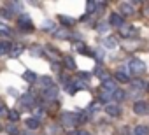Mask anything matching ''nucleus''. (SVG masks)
I'll list each match as a JSON object with an SVG mask.
<instances>
[{"label":"nucleus","mask_w":149,"mask_h":135,"mask_svg":"<svg viewBox=\"0 0 149 135\" xmlns=\"http://www.w3.org/2000/svg\"><path fill=\"white\" fill-rule=\"evenodd\" d=\"M133 6H135V2H121L119 9L123 14H133Z\"/></svg>","instance_id":"obj_8"},{"label":"nucleus","mask_w":149,"mask_h":135,"mask_svg":"<svg viewBox=\"0 0 149 135\" xmlns=\"http://www.w3.org/2000/svg\"><path fill=\"white\" fill-rule=\"evenodd\" d=\"M23 77H25L28 83H35V81H37V76H35V72H30V70H26V72L23 74Z\"/></svg>","instance_id":"obj_23"},{"label":"nucleus","mask_w":149,"mask_h":135,"mask_svg":"<svg viewBox=\"0 0 149 135\" xmlns=\"http://www.w3.org/2000/svg\"><path fill=\"white\" fill-rule=\"evenodd\" d=\"M58 21L63 23V26H72L74 25V19L72 18H67V16H58Z\"/></svg>","instance_id":"obj_20"},{"label":"nucleus","mask_w":149,"mask_h":135,"mask_svg":"<svg viewBox=\"0 0 149 135\" xmlns=\"http://www.w3.org/2000/svg\"><path fill=\"white\" fill-rule=\"evenodd\" d=\"M109 23H111L112 26H118V28H121V26L125 25V18H123L121 14H118V13H112V14H111V19H109Z\"/></svg>","instance_id":"obj_6"},{"label":"nucleus","mask_w":149,"mask_h":135,"mask_svg":"<svg viewBox=\"0 0 149 135\" xmlns=\"http://www.w3.org/2000/svg\"><path fill=\"white\" fill-rule=\"evenodd\" d=\"M105 112H107L109 116H114V118H118V116H121V107H119L118 104H107V107H105Z\"/></svg>","instance_id":"obj_7"},{"label":"nucleus","mask_w":149,"mask_h":135,"mask_svg":"<svg viewBox=\"0 0 149 135\" xmlns=\"http://www.w3.org/2000/svg\"><path fill=\"white\" fill-rule=\"evenodd\" d=\"M61 123L67 126H74L79 123V114H72V112H63L61 114Z\"/></svg>","instance_id":"obj_3"},{"label":"nucleus","mask_w":149,"mask_h":135,"mask_svg":"<svg viewBox=\"0 0 149 135\" xmlns=\"http://www.w3.org/2000/svg\"><path fill=\"white\" fill-rule=\"evenodd\" d=\"M95 74H97L98 77H102V79H107V76H105V72H104V69H102V67H98V69L95 70Z\"/></svg>","instance_id":"obj_29"},{"label":"nucleus","mask_w":149,"mask_h":135,"mask_svg":"<svg viewBox=\"0 0 149 135\" xmlns=\"http://www.w3.org/2000/svg\"><path fill=\"white\" fill-rule=\"evenodd\" d=\"M111 98H112V93H109V91H104V90H100V95H98V100L100 102H111Z\"/></svg>","instance_id":"obj_18"},{"label":"nucleus","mask_w":149,"mask_h":135,"mask_svg":"<svg viewBox=\"0 0 149 135\" xmlns=\"http://www.w3.org/2000/svg\"><path fill=\"white\" fill-rule=\"evenodd\" d=\"M133 86H135V88H142V90H147V83H146V81H133Z\"/></svg>","instance_id":"obj_27"},{"label":"nucleus","mask_w":149,"mask_h":135,"mask_svg":"<svg viewBox=\"0 0 149 135\" xmlns=\"http://www.w3.org/2000/svg\"><path fill=\"white\" fill-rule=\"evenodd\" d=\"M6 132H7L9 135H16V133H18V126H16V123H9V125H6Z\"/></svg>","instance_id":"obj_22"},{"label":"nucleus","mask_w":149,"mask_h":135,"mask_svg":"<svg viewBox=\"0 0 149 135\" xmlns=\"http://www.w3.org/2000/svg\"><path fill=\"white\" fill-rule=\"evenodd\" d=\"M133 133L135 135H149V128L146 125H137L135 130H133Z\"/></svg>","instance_id":"obj_14"},{"label":"nucleus","mask_w":149,"mask_h":135,"mask_svg":"<svg viewBox=\"0 0 149 135\" xmlns=\"http://www.w3.org/2000/svg\"><path fill=\"white\" fill-rule=\"evenodd\" d=\"M25 125H26V128H28V130H37V128H39V125H40V121H39L37 118H28V119L25 121Z\"/></svg>","instance_id":"obj_10"},{"label":"nucleus","mask_w":149,"mask_h":135,"mask_svg":"<svg viewBox=\"0 0 149 135\" xmlns=\"http://www.w3.org/2000/svg\"><path fill=\"white\" fill-rule=\"evenodd\" d=\"M121 33H123L125 37H133V35L137 33V30H135L133 26H130V25H128V28L123 25V26H121Z\"/></svg>","instance_id":"obj_12"},{"label":"nucleus","mask_w":149,"mask_h":135,"mask_svg":"<svg viewBox=\"0 0 149 135\" xmlns=\"http://www.w3.org/2000/svg\"><path fill=\"white\" fill-rule=\"evenodd\" d=\"M114 79H118L119 83H130L128 74H125V72H121V70H118V72L114 74Z\"/></svg>","instance_id":"obj_16"},{"label":"nucleus","mask_w":149,"mask_h":135,"mask_svg":"<svg viewBox=\"0 0 149 135\" xmlns=\"http://www.w3.org/2000/svg\"><path fill=\"white\" fill-rule=\"evenodd\" d=\"M79 77H81V79H86V81H88V77H90V74H84V72H81V74H79Z\"/></svg>","instance_id":"obj_34"},{"label":"nucleus","mask_w":149,"mask_h":135,"mask_svg":"<svg viewBox=\"0 0 149 135\" xmlns=\"http://www.w3.org/2000/svg\"><path fill=\"white\" fill-rule=\"evenodd\" d=\"M40 84H42V88H44V90H49V88H53V86H54V84H53V79H51V77H47V76H46V77H40Z\"/></svg>","instance_id":"obj_17"},{"label":"nucleus","mask_w":149,"mask_h":135,"mask_svg":"<svg viewBox=\"0 0 149 135\" xmlns=\"http://www.w3.org/2000/svg\"><path fill=\"white\" fill-rule=\"evenodd\" d=\"M2 112H4V104L0 102V114H2Z\"/></svg>","instance_id":"obj_35"},{"label":"nucleus","mask_w":149,"mask_h":135,"mask_svg":"<svg viewBox=\"0 0 149 135\" xmlns=\"http://www.w3.org/2000/svg\"><path fill=\"white\" fill-rule=\"evenodd\" d=\"M144 61L142 60H139V58H132L130 61H128V74L130 72H133V74H142L144 72Z\"/></svg>","instance_id":"obj_1"},{"label":"nucleus","mask_w":149,"mask_h":135,"mask_svg":"<svg viewBox=\"0 0 149 135\" xmlns=\"http://www.w3.org/2000/svg\"><path fill=\"white\" fill-rule=\"evenodd\" d=\"M133 112H135V114H139V116L147 114V112H149V104H147V102H144V100L135 102V104H133Z\"/></svg>","instance_id":"obj_4"},{"label":"nucleus","mask_w":149,"mask_h":135,"mask_svg":"<svg viewBox=\"0 0 149 135\" xmlns=\"http://www.w3.org/2000/svg\"><path fill=\"white\" fill-rule=\"evenodd\" d=\"M21 104H23V105H33V104H35V97L30 95V93H26V95H23Z\"/></svg>","instance_id":"obj_15"},{"label":"nucleus","mask_w":149,"mask_h":135,"mask_svg":"<svg viewBox=\"0 0 149 135\" xmlns=\"http://www.w3.org/2000/svg\"><path fill=\"white\" fill-rule=\"evenodd\" d=\"M0 33H2V35H7V37H9V35H11V30H9V28H6L4 25H0Z\"/></svg>","instance_id":"obj_30"},{"label":"nucleus","mask_w":149,"mask_h":135,"mask_svg":"<svg viewBox=\"0 0 149 135\" xmlns=\"http://www.w3.org/2000/svg\"><path fill=\"white\" fill-rule=\"evenodd\" d=\"M98 6H100L98 2H88V4H86V9H88V14H91V13L95 11V7H98Z\"/></svg>","instance_id":"obj_26"},{"label":"nucleus","mask_w":149,"mask_h":135,"mask_svg":"<svg viewBox=\"0 0 149 135\" xmlns=\"http://www.w3.org/2000/svg\"><path fill=\"white\" fill-rule=\"evenodd\" d=\"M18 26L23 32H32L33 30V23H32L30 16H26V14H19L18 16Z\"/></svg>","instance_id":"obj_2"},{"label":"nucleus","mask_w":149,"mask_h":135,"mask_svg":"<svg viewBox=\"0 0 149 135\" xmlns=\"http://www.w3.org/2000/svg\"><path fill=\"white\" fill-rule=\"evenodd\" d=\"M104 46L112 49V47H116V46H118V40H116V39H105V40H104Z\"/></svg>","instance_id":"obj_25"},{"label":"nucleus","mask_w":149,"mask_h":135,"mask_svg":"<svg viewBox=\"0 0 149 135\" xmlns=\"http://www.w3.org/2000/svg\"><path fill=\"white\" fill-rule=\"evenodd\" d=\"M98 30H100L102 33H105V32H107L109 28H107V25H105V23H100V25H98Z\"/></svg>","instance_id":"obj_31"},{"label":"nucleus","mask_w":149,"mask_h":135,"mask_svg":"<svg viewBox=\"0 0 149 135\" xmlns=\"http://www.w3.org/2000/svg\"><path fill=\"white\" fill-rule=\"evenodd\" d=\"M42 28H44V30H51V28H53V21H46Z\"/></svg>","instance_id":"obj_32"},{"label":"nucleus","mask_w":149,"mask_h":135,"mask_svg":"<svg viewBox=\"0 0 149 135\" xmlns=\"http://www.w3.org/2000/svg\"><path fill=\"white\" fill-rule=\"evenodd\" d=\"M56 97H58V88L56 86H53L49 90H44V98L46 100H54Z\"/></svg>","instance_id":"obj_9"},{"label":"nucleus","mask_w":149,"mask_h":135,"mask_svg":"<svg viewBox=\"0 0 149 135\" xmlns=\"http://www.w3.org/2000/svg\"><path fill=\"white\" fill-rule=\"evenodd\" d=\"M100 90H104V91H109V93H114V91L118 90V86H116V81H114V79H111V77L104 79V81H102V86H100Z\"/></svg>","instance_id":"obj_5"},{"label":"nucleus","mask_w":149,"mask_h":135,"mask_svg":"<svg viewBox=\"0 0 149 135\" xmlns=\"http://www.w3.org/2000/svg\"><path fill=\"white\" fill-rule=\"evenodd\" d=\"M112 97L116 98V102H123V100H125V97H126V93H125L123 90H116V91L112 93Z\"/></svg>","instance_id":"obj_21"},{"label":"nucleus","mask_w":149,"mask_h":135,"mask_svg":"<svg viewBox=\"0 0 149 135\" xmlns=\"http://www.w3.org/2000/svg\"><path fill=\"white\" fill-rule=\"evenodd\" d=\"M11 51V44L6 40H0V54H9Z\"/></svg>","instance_id":"obj_19"},{"label":"nucleus","mask_w":149,"mask_h":135,"mask_svg":"<svg viewBox=\"0 0 149 135\" xmlns=\"http://www.w3.org/2000/svg\"><path fill=\"white\" fill-rule=\"evenodd\" d=\"M23 51H25V46L23 44H16V46H13V49L9 51V54L11 56H19Z\"/></svg>","instance_id":"obj_13"},{"label":"nucleus","mask_w":149,"mask_h":135,"mask_svg":"<svg viewBox=\"0 0 149 135\" xmlns=\"http://www.w3.org/2000/svg\"><path fill=\"white\" fill-rule=\"evenodd\" d=\"M11 13H13L11 9H2V11H0V16H4V18L11 19V18H13V14H11Z\"/></svg>","instance_id":"obj_28"},{"label":"nucleus","mask_w":149,"mask_h":135,"mask_svg":"<svg viewBox=\"0 0 149 135\" xmlns=\"http://www.w3.org/2000/svg\"><path fill=\"white\" fill-rule=\"evenodd\" d=\"M76 135H91V133H90V132H86V130H79Z\"/></svg>","instance_id":"obj_33"},{"label":"nucleus","mask_w":149,"mask_h":135,"mask_svg":"<svg viewBox=\"0 0 149 135\" xmlns=\"http://www.w3.org/2000/svg\"><path fill=\"white\" fill-rule=\"evenodd\" d=\"M7 116H9L11 123H16V121L19 119V112H18V111H9V112H7Z\"/></svg>","instance_id":"obj_24"},{"label":"nucleus","mask_w":149,"mask_h":135,"mask_svg":"<svg viewBox=\"0 0 149 135\" xmlns=\"http://www.w3.org/2000/svg\"><path fill=\"white\" fill-rule=\"evenodd\" d=\"M63 63H65V67H67L68 70H76L77 69V65H76V61L72 60V56H65L63 58Z\"/></svg>","instance_id":"obj_11"}]
</instances>
